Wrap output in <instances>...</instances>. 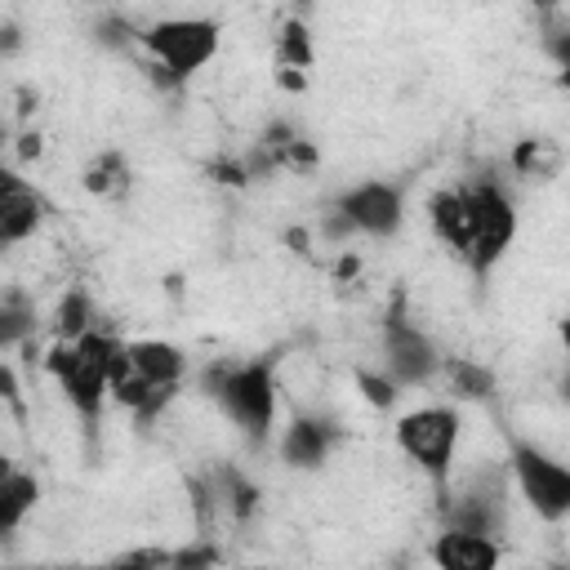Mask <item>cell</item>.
Wrapping results in <instances>:
<instances>
[{
    "instance_id": "obj_1",
    "label": "cell",
    "mask_w": 570,
    "mask_h": 570,
    "mask_svg": "<svg viewBox=\"0 0 570 570\" xmlns=\"http://www.w3.org/2000/svg\"><path fill=\"white\" fill-rule=\"evenodd\" d=\"M200 392L223 410V419L263 450L276 432L281 410V383H276V356H249V361H214L196 374Z\"/></svg>"
},
{
    "instance_id": "obj_2",
    "label": "cell",
    "mask_w": 570,
    "mask_h": 570,
    "mask_svg": "<svg viewBox=\"0 0 570 570\" xmlns=\"http://www.w3.org/2000/svg\"><path fill=\"white\" fill-rule=\"evenodd\" d=\"M138 45L147 49V58L156 67H165L178 85L196 80L223 49V22L218 18H200V13H183V18H156L142 27Z\"/></svg>"
},
{
    "instance_id": "obj_3",
    "label": "cell",
    "mask_w": 570,
    "mask_h": 570,
    "mask_svg": "<svg viewBox=\"0 0 570 570\" xmlns=\"http://www.w3.org/2000/svg\"><path fill=\"white\" fill-rule=\"evenodd\" d=\"M459 436H463V414H459V405H419V410L396 414V423H392L396 450H401L419 472H428V481L436 485V494L450 485V463H454Z\"/></svg>"
},
{
    "instance_id": "obj_4",
    "label": "cell",
    "mask_w": 570,
    "mask_h": 570,
    "mask_svg": "<svg viewBox=\"0 0 570 570\" xmlns=\"http://www.w3.org/2000/svg\"><path fill=\"white\" fill-rule=\"evenodd\" d=\"M503 445H508L503 463H508L512 485L525 499V508L539 521L561 525L570 517V463L557 459V454H548L543 445H534L525 436H512V432L503 436Z\"/></svg>"
},
{
    "instance_id": "obj_5",
    "label": "cell",
    "mask_w": 570,
    "mask_h": 570,
    "mask_svg": "<svg viewBox=\"0 0 570 570\" xmlns=\"http://www.w3.org/2000/svg\"><path fill=\"white\" fill-rule=\"evenodd\" d=\"M40 365H45V374L58 383V392H62V401L71 405V414L80 419L85 436L98 441L102 410H107V401H111V379H107V370H102L76 338H53L49 352L40 356Z\"/></svg>"
},
{
    "instance_id": "obj_6",
    "label": "cell",
    "mask_w": 570,
    "mask_h": 570,
    "mask_svg": "<svg viewBox=\"0 0 570 570\" xmlns=\"http://www.w3.org/2000/svg\"><path fill=\"white\" fill-rule=\"evenodd\" d=\"M468 200H472V249H468L463 267L476 281H485L512 249L521 218H517V200L508 196V187H499V178L468 183Z\"/></svg>"
},
{
    "instance_id": "obj_7",
    "label": "cell",
    "mask_w": 570,
    "mask_h": 570,
    "mask_svg": "<svg viewBox=\"0 0 570 570\" xmlns=\"http://www.w3.org/2000/svg\"><path fill=\"white\" fill-rule=\"evenodd\" d=\"M445 352L436 347V338L428 330H419L405 312V303L396 298L383 316V370L401 383V387H428L441 379Z\"/></svg>"
},
{
    "instance_id": "obj_8",
    "label": "cell",
    "mask_w": 570,
    "mask_h": 570,
    "mask_svg": "<svg viewBox=\"0 0 570 570\" xmlns=\"http://www.w3.org/2000/svg\"><path fill=\"white\" fill-rule=\"evenodd\" d=\"M330 205L352 218L356 236H370V240H392L405 227V187L387 178H361L334 191Z\"/></svg>"
},
{
    "instance_id": "obj_9",
    "label": "cell",
    "mask_w": 570,
    "mask_h": 570,
    "mask_svg": "<svg viewBox=\"0 0 570 570\" xmlns=\"http://www.w3.org/2000/svg\"><path fill=\"white\" fill-rule=\"evenodd\" d=\"M343 441V428L325 414H312V410H294L276 436V454L285 468L294 472H321L334 454V445Z\"/></svg>"
},
{
    "instance_id": "obj_10",
    "label": "cell",
    "mask_w": 570,
    "mask_h": 570,
    "mask_svg": "<svg viewBox=\"0 0 570 570\" xmlns=\"http://www.w3.org/2000/svg\"><path fill=\"white\" fill-rule=\"evenodd\" d=\"M45 209H49L45 196L22 174H13V169L0 174V245L4 249L31 240L45 223Z\"/></svg>"
},
{
    "instance_id": "obj_11",
    "label": "cell",
    "mask_w": 570,
    "mask_h": 570,
    "mask_svg": "<svg viewBox=\"0 0 570 570\" xmlns=\"http://www.w3.org/2000/svg\"><path fill=\"white\" fill-rule=\"evenodd\" d=\"M428 557L441 570H494L503 561V539L499 534H481V530L441 525V534L432 539Z\"/></svg>"
},
{
    "instance_id": "obj_12",
    "label": "cell",
    "mask_w": 570,
    "mask_h": 570,
    "mask_svg": "<svg viewBox=\"0 0 570 570\" xmlns=\"http://www.w3.org/2000/svg\"><path fill=\"white\" fill-rule=\"evenodd\" d=\"M428 223L436 232V240L463 263L472 249V200H468V183L463 187H441L428 200Z\"/></svg>"
},
{
    "instance_id": "obj_13",
    "label": "cell",
    "mask_w": 570,
    "mask_h": 570,
    "mask_svg": "<svg viewBox=\"0 0 570 570\" xmlns=\"http://www.w3.org/2000/svg\"><path fill=\"white\" fill-rule=\"evenodd\" d=\"M129 361L151 383H187V374H191L187 352L169 338H129Z\"/></svg>"
},
{
    "instance_id": "obj_14",
    "label": "cell",
    "mask_w": 570,
    "mask_h": 570,
    "mask_svg": "<svg viewBox=\"0 0 570 570\" xmlns=\"http://www.w3.org/2000/svg\"><path fill=\"white\" fill-rule=\"evenodd\" d=\"M36 503H40V481H36V472L9 463V468L0 472V534H13V530L36 512Z\"/></svg>"
},
{
    "instance_id": "obj_15",
    "label": "cell",
    "mask_w": 570,
    "mask_h": 570,
    "mask_svg": "<svg viewBox=\"0 0 570 570\" xmlns=\"http://www.w3.org/2000/svg\"><path fill=\"white\" fill-rule=\"evenodd\" d=\"M441 379H445L450 396L468 401V405H481V401H490L499 392V374L485 361H472V356H445Z\"/></svg>"
},
{
    "instance_id": "obj_16",
    "label": "cell",
    "mask_w": 570,
    "mask_h": 570,
    "mask_svg": "<svg viewBox=\"0 0 570 570\" xmlns=\"http://www.w3.org/2000/svg\"><path fill=\"white\" fill-rule=\"evenodd\" d=\"M80 187H85L94 200H120V196L134 187V169H129L125 151H116V147L98 151V156L85 165V174H80Z\"/></svg>"
},
{
    "instance_id": "obj_17",
    "label": "cell",
    "mask_w": 570,
    "mask_h": 570,
    "mask_svg": "<svg viewBox=\"0 0 570 570\" xmlns=\"http://www.w3.org/2000/svg\"><path fill=\"white\" fill-rule=\"evenodd\" d=\"M214 485H218L223 512H227L236 525H245V521L258 512V503H263V490H258V481H254L249 472H240L236 463H223V468H214Z\"/></svg>"
},
{
    "instance_id": "obj_18",
    "label": "cell",
    "mask_w": 570,
    "mask_h": 570,
    "mask_svg": "<svg viewBox=\"0 0 570 570\" xmlns=\"http://www.w3.org/2000/svg\"><path fill=\"white\" fill-rule=\"evenodd\" d=\"M272 53H276V62H285V67H303V71H312V62H316V45H312V27H307L303 13H289V18L276 27Z\"/></svg>"
},
{
    "instance_id": "obj_19",
    "label": "cell",
    "mask_w": 570,
    "mask_h": 570,
    "mask_svg": "<svg viewBox=\"0 0 570 570\" xmlns=\"http://www.w3.org/2000/svg\"><path fill=\"white\" fill-rule=\"evenodd\" d=\"M36 334V303L22 289H4L0 298V347L13 352Z\"/></svg>"
},
{
    "instance_id": "obj_20",
    "label": "cell",
    "mask_w": 570,
    "mask_h": 570,
    "mask_svg": "<svg viewBox=\"0 0 570 570\" xmlns=\"http://www.w3.org/2000/svg\"><path fill=\"white\" fill-rule=\"evenodd\" d=\"M94 303H89V294L85 289H67L62 298H58V307H53V338H80V334H89L94 330Z\"/></svg>"
},
{
    "instance_id": "obj_21",
    "label": "cell",
    "mask_w": 570,
    "mask_h": 570,
    "mask_svg": "<svg viewBox=\"0 0 570 570\" xmlns=\"http://www.w3.org/2000/svg\"><path fill=\"white\" fill-rule=\"evenodd\" d=\"M356 392H361L374 410H392V405L401 401L405 387H401L387 370H365V365H361V370H356Z\"/></svg>"
},
{
    "instance_id": "obj_22",
    "label": "cell",
    "mask_w": 570,
    "mask_h": 570,
    "mask_svg": "<svg viewBox=\"0 0 570 570\" xmlns=\"http://www.w3.org/2000/svg\"><path fill=\"white\" fill-rule=\"evenodd\" d=\"M543 156H552L548 138H521L512 147V169L525 174V178H543V174H552V165H543Z\"/></svg>"
},
{
    "instance_id": "obj_23",
    "label": "cell",
    "mask_w": 570,
    "mask_h": 570,
    "mask_svg": "<svg viewBox=\"0 0 570 570\" xmlns=\"http://www.w3.org/2000/svg\"><path fill=\"white\" fill-rule=\"evenodd\" d=\"M205 174L218 183V187H249V169H245V156H214L205 165Z\"/></svg>"
},
{
    "instance_id": "obj_24",
    "label": "cell",
    "mask_w": 570,
    "mask_h": 570,
    "mask_svg": "<svg viewBox=\"0 0 570 570\" xmlns=\"http://www.w3.org/2000/svg\"><path fill=\"white\" fill-rule=\"evenodd\" d=\"M218 561H223V552H218L214 534H196V543L174 548V566L178 570H187V566H218Z\"/></svg>"
},
{
    "instance_id": "obj_25",
    "label": "cell",
    "mask_w": 570,
    "mask_h": 570,
    "mask_svg": "<svg viewBox=\"0 0 570 570\" xmlns=\"http://www.w3.org/2000/svg\"><path fill=\"white\" fill-rule=\"evenodd\" d=\"M316 165H321V147L298 134V138L285 147V169H289V174H312Z\"/></svg>"
},
{
    "instance_id": "obj_26",
    "label": "cell",
    "mask_w": 570,
    "mask_h": 570,
    "mask_svg": "<svg viewBox=\"0 0 570 570\" xmlns=\"http://www.w3.org/2000/svg\"><path fill=\"white\" fill-rule=\"evenodd\" d=\"M111 566H174V552H160V548H134V552L111 557Z\"/></svg>"
},
{
    "instance_id": "obj_27",
    "label": "cell",
    "mask_w": 570,
    "mask_h": 570,
    "mask_svg": "<svg viewBox=\"0 0 570 570\" xmlns=\"http://www.w3.org/2000/svg\"><path fill=\"white\" fill-rule=\"evenodd\" d=\"M548 49H552V58H557V85L570 94V31L552 36V40H548Z\"/></svg>"
},
{
    "instance_id": "obj_28",
    "label": "cell",
    "mask_w": 570,
    "mask_h": 570,
    "mask_svg": "<svg viewBox=\"0 0 570 570\" xmlns=\"http://www.w3.org/2000/svg\"><path fill=\"white\" fill-rule=\"evenodd\" d=\"M272 80H276V89H285V94H303V89H307V71H303V67L276 62V67H272Z\"/></svg>"
},
{
    "instance_id": "obj_29",
    "label": "cell",
    "mask_w": 570,
    "mask_h": 570,
    "mask_svg": "<svg viewBox=\"0 0 570 570\" xmlns=\"http://www.w3.org/2000/svg\"><path fill=\"white\" fill-rule=\"evenodd\" d=\"M285 245H289V254L307 258L312 254V232L307 227H285Z\"/></svg>"
},
{
    "instance_id": "obj_30",
    "label": "cell",
    "mask_w": 570,
    "mask_h": 570,
    "mask_svg": "<svg viewBox=\"0 0 570 570\" xmlns=\"http://www.w3.org/2000/svg\"><path fill=\"white\" fill-rule=\"evenodd\" d=\"M361 272V258H356V249H343L338 254V263H334V281H352Z\"/></svg>"
},
{
    "instance_id": "obj_31",
    "label": "cell",
    "mask_w": 570,
    "mask_h": 570,
    "mask_svg": "<svg viewBox=\"0 0 570 570\" xmlns=\"http://www.w3.org/2000/svg\"><path fill=\"white\" fill-rule=\"evenodd\" d=\"M18 40H22V36H18V22H4V58L18 53Z\"/></svg>"
},
{
    "instance_id": "obj_32",
    "label": "cell",
    "mask_w": 570,
    "mask_h": 570,
    "mask_svg": "<svg viewBox=\"0 0 570 570\" xmlns=\"http://www.w3.org/2000/svg\"><path fill=\"white\" fill-rule=\"evenodd\" d=\"M557 334H561V347H566V356H570V316L557 321Z\"/></svg>"
},
{
    "instance_id": "obj_33",
    "label": "cell",
    "mask_w": 570,
    "mask_h": 570,
    "mask_svg": "<svg viewBox=\"0 0 570 570\" xmlns=\"http://www.w3.org/2000/svg\"><path fill=\"white\" fill-rule=\"evenodd\" d=\"M557 392H561V401H566V405H570V365H566V374H561V379H557Z\"/></svg>"
},
{
    "instance_id": "obj_34",
    "label": "cell",
    "mask_w": 570,
    "mask_h": 570,
    "mask_svg": "<svg viewBox=\"0 0 570 570\" xmlns=\"http://www.w3.org/2000/svg\"><path fill=\"white\" fill-rule=\"evenodd\" d=\"M312 9V0H294V13H307Z\"/></svg>"
},
{
    "instance_id": "obj_35",
    "label": "cell",
    "mask_w": 570,
    "mask_h": 570,
    "mask_svg": "<svg viewBox=\"0 0 570 570\" xmlns=\"http://www.w3.org/2000/svg\"><path fill=\"white\" fill-rule=\"evenodd\" d=\"M534 4H539V9H552V0H534Z\"/></svg>"
}]
</instances>
